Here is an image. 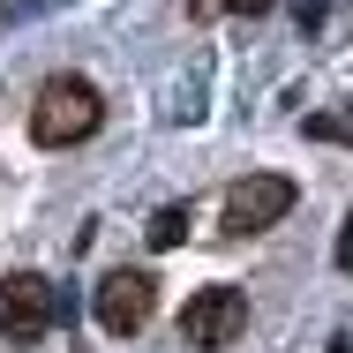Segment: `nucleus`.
I'll list each match as a JSON object with an SVG mask.
<instances>
[{
  "label": "nucleus",
  "mask_w": 353,
  "mask_h": 353,
  "mask_svg": "<svg viewBox=\"0 0 353 353\" xmlns=\"http://www.w3.org/2000/svg\"><path fill=\"white\" fill-rule=\"evenodd\" d=\"M143 233H150V248H181V241H188V203H165Z\"/></svg>",
  "instance_id": "6"
},
{
  "label": "nucleus",
  "mask_w": 353,
  "mask_h": 353,
  "mask_svg": "<svg viewBox=\"0 0 353 353\" xmlns=\"http://www.w3.org/2000/svg\"><path fill=\"white\" fill-rule=\"evenodd\" d=\"M218 8H233V15H271L279 0H196V15H218Z\"/></svg>",
  "instance_id": "7"
},
{
  "label": "nucleus",
  "mask_w": 353,
  "mask_h": 353,
  "mask_svg": "<svg viewBox=\"0 0 353 353\" xmlns=\"http://www.w3.org/2000/svg\"><path fill=\"white\" fill-rule=\"evenodd\" d=\"M98 121H105V98H98V83H83V75H53V83L38 90V105H30V136L46 143V150H68V143L98 136Z\"/></svg>",
  "instance_id": "1"
},
{
  "label": "nucleus",
  "mask_w": 353,
  "mask_h": 353,
  "mask_svg": "<svg viewBox=\"0 0 353 353\" xmlns=\"http://www.w3.org/2000/svg\"><path fill=\"white\" fill-rule=\"evenodd\" d=\"M241 331H248V293H241V285H203V293H188V308H181V346L225 353Z\"/></svg>",
  "instance_id": "3"
},
{
  "label": "nucleus",
  "mask_w": 353,
  "mask_h": 353,
  "mask_svg": "<svg viewBox=\"0 0 353 353\" xmlns=\"http://www.w3.org/2000/svg\"><path fill=\"white\" fill-rule=\"evenodd\" d=\"M293 211V181L285 173H248V181H233L225 188V233H271L279 218Z\"/></svg>",
  "instance_id": "4"
},
{
  "label": "nucleus",
  "mask_w": 353,
  "mask_h": 353,
  "mask_svg": "<svg viewBox=\"0 0 353 353\" xmlns=\"http://www.w3.org/2000/svg\"><path fill=\"white\" fill-rule=\"evenodd\" d=\"M331 353H353V339H331Z\"/></svg>",
  "instance_id": "9"
},
{
  "label": "nucleus",
  "mask_w": 353,
  "mask_h": 353,
  "mask_svg": "<svg viewBox=\"0 0 353 353\" xmlns=\"http://www.w3.org/2000/svg\"><path fill=\"white\" fill-rule=\"evenodd\" d=\"M61 316H68V301H61L53 279H38V271H8V279H0V331H8L15 346L46 339Z\"/></svg>",
  "instance_id": "2"
},
{
  "label": "nucleus",
  "mask_w": 353,
  "mask_h": 353,
  "mask_svg": "<svg viewBox=\"0 0 353 353\" xmlns=\"http://www.w3.org/2000/svg\"><path fill=\"white\" fill-rule=\"evenodd\" d=\"M150 308H158V279L150 271H113V279L98 285V323L113 339H136L143 323H150Z\"/></svg>",
  "instance_id": "5"
},
{
  "label": "nucleus",
  "mask_w": 353,
  "mask_h": 353,
  "mask_svg": "<svg viewBox=\"0 0 353 353\" xmlns=\"http://www.w3.org/2000/svg\"><path fill=\"white\" fill-rule=\"evenodd\" d=\"M331 256H339V271H353V211H346V225H339V248H331Z\"/></svg>",
  "instance_id": "8"
}]
</instances>
